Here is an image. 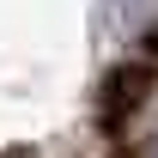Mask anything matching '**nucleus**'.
<instances>
[{
    "label": "nucleus",
    "mask_w": 158,
    "mask_h": 158,
    "mask_svg": "<svg viewBox=\"0 0 158 158\" xmlns=\"http://www.w3.org/2000/svg\"><path fill=\"white\" fill-rule=\"evenodd\" d=\"M146 98H152V73H146V67H116V73L98 85V116L110 122V128H122Z\"/></svg>",
    "instance_id": "obj_1"
},
{
    "label": "nucleus",
    "mask_w": 158,
    "mask_h": 158,
    "mask_svg": "<svg viewBox=\"0 0 158 158\" xmlns=\"http://www.w3.org/2000/svg\"><path fill=\"white\" fill-rule=\"evenodd\" d=\"M110 12H116V31H146L158 19V0H110Z\"/></svg>",
    "instance_id": "obj_2"
},
{
    "label": "nucleus",
    "mask_w": 158,
    "mask_h": 158,
    "mask_svg": "<svg viewBox=\"0 0 158 158\" xmlns=\"http://www.w3.org/2000/svg\"><path fill=\"white\" fill-rule=\"evenodd\" d=\"M146 55H158V24H146Z\"/></svg>",
    "instance_id": "obj_3"
},
{
    "label": "nucleus",
    "mask_w": 158,
    "mask_h": 158,
    "mask_svg": "<svg viewBox=\"0 0 158 158\" xmlns=\"http://www.w3.org/2000/svg\"><path fill=\"white\" fill-rule=\"evenodd\" d=\"M152 158H158V152H152Z\"/></svg>",
    "instance_id": "obj_4"
}]
</instances>
